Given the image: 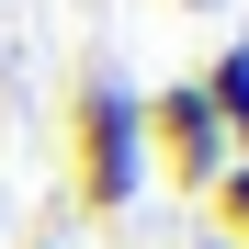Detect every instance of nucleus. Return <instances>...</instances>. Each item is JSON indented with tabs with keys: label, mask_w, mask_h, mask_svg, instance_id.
I'll return each instance as SVG.
<instances>
[{
	"label": "nucleus",
	"mask_w": 249,
	"mask_h": 249,
	"mask_svg": "<svg viewBox=\"0 0 249 249\" xmlns=\"http://www.w3.org/2000/svg\"><path fill=\"white\" fill-rule=\"evenodd\" d=\"M204 204H215V238H227V249H249V159H227Z\"/></svg>",
	"instance_id": "nucleus-4"
},
{
	"label": "nucleus",
	"mask_w": 249,
	"mask_h": 249,
	"mask_svg": "<svg viewBox=\"0 0 249 249\" xmlns=\"http://www.w3.org/2000/svg\"><path fill=\"white\" fill-rule=\"evenodd\" d=\"M227 124H215V102L193 91V79H159L147 91V170H170V193H215V170H227Z\"/></svg>",
	"instance_id": "nucleus-2"
},
{
	"label": "nucleus",
	"mask_w": 249,
	"mask_h": 249,
	"mask_svg": "<svg viewBox=\"0 0 249 249\" xmlns=\"http://www.w3.org/2000/svg\"><path fill=\"white\" fill-rule=\"evenodd\" d=\"M193 91H204V102H215V124H227V147L249 159V46H227L215 68H204V79H193Z\"/></svg>",
	"instance_id": "nucleus-3"
},
{
	"label": "nucleus",
	"mask_w": 249,
	"mask_h": 249,
	"mask_svg": "<svg viewBox=\"0 0 249 249\" xmlns=\"http://www.w3.org/2000/svg\"><path fill=\"white\" fill-rule=\"evenodd\" d=\"M193 249H227V238H193Z\"/></svg>",
	"instance_id": "nucleus-5"
},
{
	"label": "nucleus",
	"mask_w": 249,
	"mask_h": 249,
	"mask_svg": "<svg viewBox=\"0 0 249 249\" xmlns=\"http://www.w3.org/2000/svg\"><path fill=\"white\" fill-rule=\"evenodd\" d=\"M147 91L124 68H79L68 79V204L79 215H136V193H147Z\"/></svg>",
	"instance_id": "nucleus-1"
}]
</instances>
